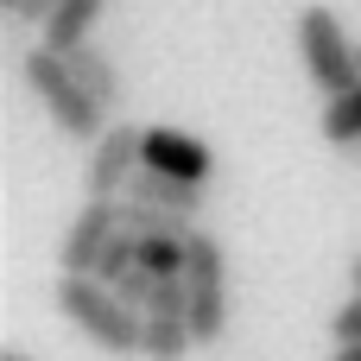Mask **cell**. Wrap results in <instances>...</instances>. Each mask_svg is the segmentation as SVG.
<instances>
[{
  "label": "cell",
  "mask_w": 361,
  "mask_h": 361,
  "mask_svg": "<svg viewBox=\"0 0 361 361\" xmlns=\"http://www.w3.org/2000/svg\"><path fill=\"white\" fill-rule=\"evenodd\" d=\"M57 311L102 349V355H140L146 343V311H133L108 279L95 273H63L57 279Z\"/></svg>",
  "instance_id": "cell-1"
},
{
  "label": "cell",
  "mask_w": 361,
  "mask_h": 361,
  "mask_svg": "<svg viewBox=\"0 0 361 361\" xmlns=\"http://www.w3.org/2000/svg\"><path fill=\"white\" fill-rule=\"evenodd\" d=\"M19 70H25V89L44 102V114H51V121H57L70 140H82V146H95V140H102V121H108V108H102V102L82 89V76L70 70V57H63V51H51V44H32Z\"/></svg>",
  "instance_id": "cell-2"
},
{
  "label": "cell",
  "mask_w": 361,
  "mask_h": 361,
  "mask_svg": "<svg viewBox=\"0 0 361 361\" xmlns=\"http://www.w3.org/2000/svg\"><path fill=\"white\" fill-rule=\"evenodd\" d=\"M184 279H190V330H197V349H216L228 336V247L209 228L190 235Z\"/></svg>",
  "instance_id": "cell-3"
},
{
  "label": "cell",
  "mask_w": 361,
  "mask_h": 361,
  "mask_svg": "<svg viewBox=\"0 0 361 361\" xmlns=\"http://www.w3.org/2000/svg\"><path fill=\"white\" fill-rule=\"evenodd\" d=\"M292 32H298V57H305V76H311L324 95H336V89L361 82V70H355V44H349V32H343L336 6H305Z\"/></svg>",
  "instance_id": "cell-4"
},
{
  "label": "cell",
  "mask_w": 361,
  "mask_h": 361,
  "mask_svg": "<svg viewBox=\"0 0 361 361\" xmlns=\"http://www.w3.org/2000/svg\"><path fill=\"white\" fill-rule=\"evenodd\" d=\"M140 140H146V127H133V121L102 127V140L89 146V165H82V197H127V184L140 171Z\"/></svg>",
  "instance_id": "cell-5"
},
{
  "label": "cell",
  "mask_w": 361,
  "mask_h": 361,
  "mask_svg": "<svg viewBox=\"0 0 361 361\" xmlns=\"http://www.w3.org/2000/svg\"><path fill=\"white\" fill-rule=\"evenodd\" d=\"M114 228H121V197H82V209H76L70 228H63L57 267H63V273H95V260H102V247L114 241Z\"/></svg>",
  "instance_id": "cell-6"
},
{
  "label": "cell",
  "mask_w": 361,
  "mask_h": 361,
  "mask_svg": "<svg viewBox=\"0 0 361 361\" xmlns=\"http://www.w3.org/2000/svg\"><path fill=\"white\" fill-rule=\"evenodd\" d=\"M140 165H146V171L190 178V184H203V190H209V178H216V152H209L197 133H184V127H146V140H140Z\"/></svg>",
  "instance_id": "cell-7"
},
{
  "label": "cell",
  "mask_w": 361,
  "mask_h": 361,
  "mask_svg": "<svg viewBox=\"0 0 361 361\" xmlns=\"http://www.w3.org/2000/svg\"><path fill=\"white\" fill-rule=\"evenodd\" d=\"M63 57H70V70L82 76V89H89V95H95V102L114 114V108H121V95H127V82H121V63H114V57H108L95 38H82V44H76V51H63Z\"/></svg>",
  "instance_id": "cell-8"
},
{
  "label": "cell",
  "mask_w": 361,
  "mask_h": 361,
  "mask_svg": "<svg viewBox=\"0 0 361 361\" xmlns=\"http://www.w3.org/2000/svg\"><path fill=\"white\" fill-rule=\"evenodd\" d=\"M127 197H140V203H159V209H178V216H197L203 209V184H190V178H171V171H133V184H127Z\"/></svg>",
  "instance_id": "cell-9"
},
{
  "label": "cell",
  "mask_w": 361,
  "mask_h": 361,
  "mask_svg": "<svg viewBox=\"0 0 361 361\" xmlns=\"http://www.w3.org/2000/svg\"><path fill=\"white\" fill-rule=\"evenodd\" d=\"M102 13H108V0H57V13L44 19V44H51V51H76V44L95 32Z\"/></svg>",
  "instance_id": "cell-10"
},
{
  "label": "cell",
  "mask_w": 361,
  "mask_h": 361,
  "mask_svg": "<svg viewBox=\"0 0 361 361\" xmlns=\"http://www.w3.org/2000/svg\"><path fill=\"white\" fill-rule=\"evenodd\" d=\"M190 349H197V330H190V317H146L140 361H190Z\"/></svg>",
  "instance_id": "cell-11"
},
{
  "label": "cell",
  "mask_w": 361,
  "mask_h": 361,
  "mask_svg": "<svg viewBox=\"0 0 361 361\" xmlns=\"http://www.w3.org/2000/svg\"><path fill=\"white\" fill-rule=\"evenodd\" d=\"M324 140H330L336 152H349V146H361V82H349V89H336V95L324 102Z\"/></svg>",
  "instance_id": "cell-12"
},
{
  "label": "cell",
  "mask_w": 361,
  "mask_h": 361,
  "mask_svg": "<svg viewBox=\"0 0 361 361\" xmlns=\"http://www.w3.org/2000/svg\"><path fill=\"white\" fill-rule=\"evenodd\" d=\"M121 228H133V235H197V216H178V209L121 197Z\"/></svg>",
  "instance_id": "cell-13"
},
{
  "label": "cell",
  "mask_w": 361,
  "mask_h": 361,
  "mask_svg": "<svg viewBox=\"0 0 361 361\" xmlns=\"http://www.w3.org/2000/svg\"><path fill=\"white\" fill-rule=\"evenodd\" d=\"M133 267H140V235H133V228H114V241H108L102 260H95V279L114 286V279H127Z\"/></svg>",
  "instance_id": "cell-14"
},
{
  "label": "cell",
  "mask_w": 361,
  "mask_h": 361,
  "mask_svg": "<svg viewBox=\"0 0 361 361\" xmlns=\"http://www.w3.org/2000/svg\"><path fill=\"white\" fill-rule=\"evenodd\" d=\"M146 317H190V279H184V273L159 279V286H152V305H146Z\"/></svg>",
  "instance_id": "cell-15"
},
{
  "label": "cell",
  "mask_w": 361,
  "mask_h": 361,
  "mask_svg": "<svg viewBox=\"0 0 361 361\" xmlns=\"http://www.w3.org/2000/svg\"><path fill=\"white\" fill-rule=\"evenodd\" d=\"M330 336H336V343H355V336H361V286H349L343 311L330 317Z\"/></svg>",
  "instance_id": "cell-16"
},
{
  "label": "cell",
  "mask_w": 361,
  "mask_h": 361,
  "mask_svg": "<svg viewBox=\"0 0 361 361\" xmlns=\"http://www.w3.org/2000/svg\"><path fill=\"white\" fill-rule=\"evenodd\" d=\"M152 286H159V273H146V267H133L127 279H114V292H121L133 311H146V305H152Z\"/></svg>",
  "instance_id": "cell-17"
},
{
  "label": "cell",
  "mask_w": 361,
  "mask_h": 361,
  "mask_svg": "<svg viewBox=\"0 0 361 361\" xmlns=\"http://www.w3.org/2000/svg\"><path fill=\"white\" fill-rule=\"evenodd\" d=\"M51 13H57V0H19L13 6V19H25V25H44Z\"/></svg>",
  "instance_id": "cell-18"
},
{
  "label": "cell",
  "mask_w": 361,
  "mask_h": 361,
  "mask_svg": "<svg viewBox=\"0 0 361 361\" xmlns=\"http://www.w3.org/2000/svg\"><path fill=\"white\" fill-rule=\"evenodd\" d=\"M349 286H361V254H355V260H349Z\"/></svg>",
  "instance_id": "cell-19"
},
{
  "label": "cell",
  "mask_w": 361,
  "mask_h": 361,
  "mask_svg": "<svg viewBox=\"0 0 361 361\" xmlns=\"http://www.w3.org/2000/svg\"><path fill=\"white\" fill-rule=\"evenodd\" d=\"M0 361H32V355H19V349H13V355H0Z\"/></svg>",
  "instance_id": "cell-20"
},
{
  "label": "cell",
  "mask_w": 361,
  "mask_h": 361,
  "mask_svg": "<svg viewBox=\"0 0 361 361\" xmlns=\"http://www.w3.org/2000/svg\"><path fill=\"white\" fill-rule=\"evenodd\" d=\"M355 70H361V44H355Z\"/></svg>",
  "instance_id": "cell-21"
},
{
  "label": "cell",
  "mask_w": 361,
  "mask_h": 361,
  "mask_svg": "<svg viewBox=\"0 0 361 361\" xmlns=\"http://www.w3.org/2000/svg\"><path fill=\"white\" fill-rule=\"evenodd\" d=\"M6 6H19V0H6Z\"/></svg>",
  "instance_id": "cell-22"
}]
</instances>
